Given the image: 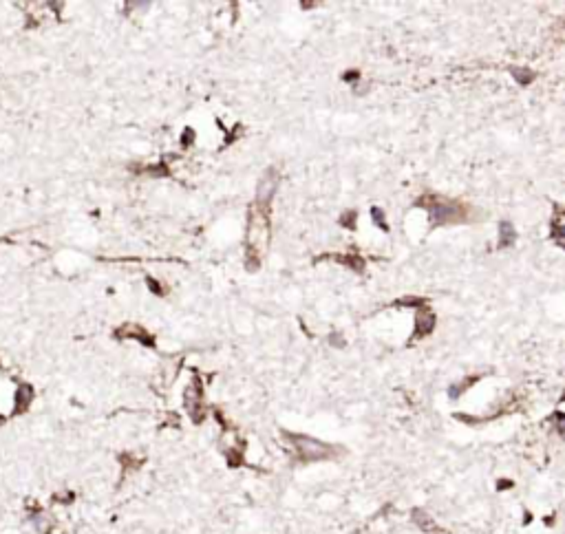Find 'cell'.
<instances>
[{"label": "cell", "mask_w": 565, "mask_h": 534, "mask_svg": "<svg viewBox=\"0 0 565 534\" xmlns=\"http://www.w3.org/2000/svg\"><path fill=\"white\" fill-rule=\"evenodd\" d=\"M435 203H429L424 199L420 201V205H426L431 210V217H433L435 223H455L459 219H464V212H461L459 203H450V201H441V199H433Z\"/></svg>", "instance_id": "obj_1"}, {"label": "cell", "mask_w": 565, "mask_h": 534, "mask_svg": "<svg viewBox=\"0 0 565 534\" xmlns=\"http://www.w3.org/2000/svg\"><path fill=\"white\" fill-rule=\"evenodd\" d=\"M276 188H278V173H276V168H269L267 173H265V177L261 179V183H258L256 205L267 208L269 201L274 197V192H276Z\"/></svg>", "instance_id": "obj_2"}, {"label": "cell", "mask_w": 565, "mask_h": 534, "mask_svg": "<svg viewBox=\"0 0 565 534\" xmlns=\"http://www.w3.org/2000/svg\"><path fill=\"white\" fill-rule=\"evenodd\" d=\"M294 442L298 444V450L305 459H322L327 457V446L320 444V442H314V439H307V437H292Z\"/></svg>", "instance_id": "obj_3"}, {"label": "cell", "mask_w": 565, "mask_h": 534, "mask_svg": "<svg viewBox=\"0 0 565 534\" xmlns=\"http://www.w3.org/2000/svg\"><path fill=\"white\" fill-rule=\"evenodd\" d=\"M433 325H435L433 313H431L429 309H424V307H422L420 313H417V329H415V336H417V338L426 336L431 329H433Z\"/></svg>", "instance_id": "obj_4"}, {"label": "cell", "mask_w": 565, "mask_h": 534, "mask_svg": "<svg viewBox=\"0 0 565 534\" xmlns=\"http://www.w3.org/2000/svg\"><path fill=\"white\" fill-rule=\"evenodd\" d=\"M499 232H501V243H499V247H505V245H510V243L514 241V230H512V225H510L508 221H501Z\"/></svg>", "instance_id": "obj_5"}, {"label": "cell", "mask_w": 565, "mask_h": 534, "mask_svg": "<svg viewBox=\"0 0 565 534\" xmlns=\"http://www.w3.org/2000/svg\"><path fill=\"white\" fill-rule=\"evenodd\" d=\"M29 400H31V386H20L18 389V398H16V411H24L29 406Z\"/></svg>", "instance_id": "obj_6"}, {"label": "cell", "mask_w": 565, "mask_h": 534, "mask_svg": "<svg viewBox=\"0 0 565 534\" xmlns=\"http://www.w3.org/2000/svg\"><path fill=\"white\" fill-rule=\"evenodd\" d=\"M148 285L152 287V290H155V294H161V285H157V283L152 281V278H148Z\"/></svg>", "instance_id": "obj_7"}]
</instances>
